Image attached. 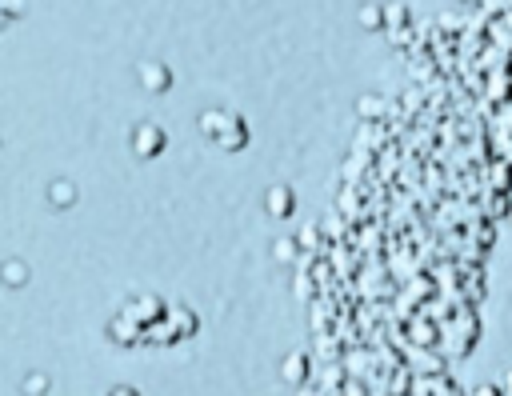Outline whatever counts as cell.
<instances>
[{
    "mask_svg": "<svg viewBox=\"0 0 512 396\" xmlns=\"http://www.w3.org/2000/svg\"><path fill=\"white\" fill-rule=\"evenodd\" d=\"M200 132H204V140H212V144L224 148V152H240V148L248 144V124H244L240 112L208 108V112L200 116Z\"/></svg>",
    "mask_w": 512,
    "mask_h": 396,
    "instance_id": "obj_1",
    "label": "cell"
},
{
    "mask_svg": "<svg viewBox=\"0 0 512 396\" xmlns=\"http://www.w3.org/2000/svg\"><path fill=\"white\" fill-rule=\"evenodd\" d=\"M164 144H168V132H164L160 124H152V120H140V124L132 128V136H128V148H132V156H140V160L160 156Z\"/></svg>",
    "mask_w": 512,
    "mask_h": 396,
    "instance_id": "obj_2",
    "label": "cell"
},
{
    "mask_svg": "<svg viewBox=\"0 0 512 396\" xmlns=\"http://www.w3.org/2000/svg\"><path fill=\"white\" fill-rule=\"evenodd\" d=\"M264 208H268V216L284 220V216H292V208H296V192H292L288 184H272L268 196H264Z\"/></svg>",
    "mask_w": 512,
    "mask_h": 396,
    "instance_id": "obj_3",
    "label": "cell"
},
{
    "mask_svg": "<svg viewBox=\"0 0 512 396\" xmlns=\"http://www.w3.org/2000/svg\"><path fill=\"white\" fill-rule=\"evenodd\" d=\"M140 84H144L148 92H168V88H172V72H168L164 64H156V60H144V64H140Z\"/></svg>",
    "mask_w": 512,
    "mask_h": 396,
    "instance_id": "obj_4",
    "label": "cell"
},
{
    "mask_svg": "<svg viewBox=\"0 0 512 396\" xmlns=\"http://www.w3.org/2000/svg\"><path fill=\"white\" fill-rule=\"evenodd\" d=\"M280 376H284V384H304V380H308V356H304V352H292V356L280 364Z\"/></svg>",
    "mask_w": 512,
    "mask_h": 396,
    "instance_id": "obj_5",
    "label": "cell"
},
{
    "mask_svg": "<svg viewBox=\"0 0 512 396\" xmlns=\"http://www.w3.org/2000/svg\"><path fill=\"white\" fill-rule=\"evenodd\" d=\"M424 384H428V388H436L440 396H464V392H460V384H456V380H448L444 372H428V376H424Z\"/></svg>",
    "mask_w": 512,
    "mask_h": 396,
    "instance_id": "obj_6",
    "label": "cell"
},
{
    "mask_svg": "<svg viewBox=\"0 0 512 396\" xmlns=\"http://www.w3.org/2000/svg\"><path fill=\"white\" fill-rule=\"evenodd\" d=\"M500 148H504V156H512V112L500 120Z\"/></svg>",
    "mask_w": 512,
    "mask_h": 396,
    "instance_id": "obj_7",
    "label": "cell"
},
{
    "mask_svg": "<svg viewBox=\"0 0 512 396\" xmlns=\"http://www.w3.org/2000/svg\"><path fill=\"white\" fill-rule=\"evenodd\" d=\"M296 256V240H276V260H292Z\"/></svg>",
    "mask_w": 512,
    "mask_h": 396,
    "instance_id": "obj_8",
    "label": "cell"
},
{
    "mask_svg": "<svg viewBox=\"0 0 512 396\" xmlns=\"http://www.w3.org/2000/svg\"><path fill=\"white\" fill-rule=\"evenodd\" d=\"M476 396H504V384H480Z\"/></svg>",
    "mask_w": 512,
    "mask_h": 396,
    "instance_id": "obj_9",
    "label": "cell"
},
{
    "mask_svg": "<svg viewBox=\"0 0 512 396\" xmlns=\"http://www.w3.org/2000/svg\"><path fill=\"white\" fill-rule=\"evenodd\" d=\"M108 396H140V392H136V388H124V384H120V388H112Z\"/></svg>",
    "mask_w": 512,
    "mask_h": 396,
    "instance_id": "obj_10",
    "label": "cell"
},
{
    "mask_svg": "<svg viewBox=\"0 0 512 396\" xmlns=\"http://www.w3.org/2000/svg\"><path fill=\"white\" fill-rule=\"evenodd\" d=\"M504 396H512V368H508V376H504Z\"/></svg>",
    "mask_w": 512,
    "mask_h": 396,
    "instance_id": "obj_11",
    "label": "cell"
},
{
    "mask_svg": "<svg viewBox=\"0 0 512 396\" xmlns=\"http://www.w3.org/2000/svg\"><path fill=\"white\" fill-rule=\"evenodd\" d=\"M500 12H504V16H512V4H500ZM504 24L512 28V20H504Z\"/></svg>",
    "mask_w": 512,
    "mask_h": 396,
    "instance_id": "obj_12",
    "label": "cell"
},
{
    "mask_svg": "<svg viewBox=\"0 0 512 396\" xmlns=\"http://www.w3.org/2000/svg\"><path fill=\"white\" fill-rule=\"evenodd\" d=\"M508 216H512V196H508Z\"/></svg>",
    "mask_w": 512,
    "mask_h": 396,
    "instance_id": "obj_13",
    "label": "cell"
}]
</instances>
